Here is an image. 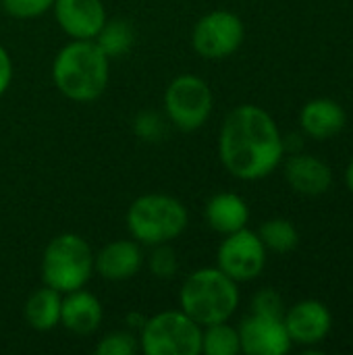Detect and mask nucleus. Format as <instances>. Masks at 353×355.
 <instances>
[{
  "label": "nucleus",
  "instance_id": "f8f14e48",
  "mask_svg": "<svg viewBox=\"0 0 353 355\" xmlns=\"http://www.w3.org/2000/svg\"><path fill=\"white\" fill-rule=\"evenodd\" d=\"M52 10L71 40H94L108 19L102 0H54Z\"/></svg>",
  "mask_w": 353,
  "mask_h": 355
},
{
  "label": "nucleus",
  "instance_id": "412c9836",
  "mask_svg": "<svg viewBox=\"0 0 353 355\" xmlns=\"http://www.w3.org/2000/svg\"><path fill=\"white\" fill-rule=\"evenodd\" d=\"M202 354L237 355L241 354L239 331L227 322H216L202 329Z\"/></svg>",
  "mask_w": 353,
  "mask_h": 355
},
{
  "label": "nucleus",
  "instance_id": "c85d7f7f",
  "mask_svg": "<svg viewBox=\"0 0 353 355\" xmlns=\"http://www.w3.org/2000/svg\"><path fill=\"white\" fill-rule=\"evenodd\" d=\"M0 8H2V2H0Z\"/></svg>",
  "mask_w": 353,
  "mask_h": 355
},
{
  "label": "nucleus",
  "instance_id": "4468645a",
  "mask_svg": "<svg viewBox=\"0 0 353 355\" xmlns=\"http://www.w3.org/2000/svg\"><path fill=\"white\" fill-rule=\"evenodd\" d=\"M285 179L293 191L302 196H322L333 185V171L331 166L312 154H291L285 162Z\"/></svg>",
  "mask_w": 353,
  "mask_h": 355
},
{
  "label": "nucleus",
  "instance_id": "9d476101",
  "mask_svg": "<svg viewBox=\"0 0 353 355\" xmlns=\"http://www.w3.org/2000/svg\"><path fill=\"white\" fill-rule=\"evenodd\" d=\"M241 352L248 355H285L291 349V337L283 318L250 314L237 327Z\"/></svg>",
  "mask_w": 353,
  "mask_h": 355
},
{
  "label": "nucleus",
  "instance_id": "393cba45",
  "mask_svg": "<svg viewBox=\"0 0 353 355\" xmlns=\"http://www.w3.org/2000/svg\"><path fill=\"white\" fill-rule=\"evenodd\" d=\"M2 8L15 19H35L52 10L54 0H0Z\"/></svg>",
  "mask_w": 353,
  "mask_h": 355
},
{
  "label": "nucleus",
  "instance_id": "5701e85b",
  "mask_svg": "<svg viewBox=\"0 0 353 355\" xmlns=\"http://www.w3.org/2000/svg\"><path fill=\"white\" fill-rule=\"evenodd\" d=\"M148 266H150V272L154 277L173 279L177 275V270H179V260H177L175 250L169 243H162V245L152 248V254L148 258Z\"/></svg>",
  "mask_w": 353,
  "mask_h": 355
},
{
  "label": "nucleus",
  "instance_id": "a878e982",
  "mask_svg": "<svg viewBox=\"0 0 353 355\" xmlns=\"http://www.w3.org/2000/svg\"><path fill=\"white\" fill-rule=\"evenodd\" d=\"M252 312L254 314H264V316H279L283 318L285 306L281 295L275 289H262L254 295L252 300Z\"/></svg>",
  "mask_w": 353,
  "mask_h": 355
},
{
  "label": "nucleus",
  "instance_id": "b1692460",
  "mask_svg": "<svg viewBox=\"0 0 353 355\" xmlns=\"http://www.w3.org/2000/svg\"><path fill=\"white\" fill-rule=\"evenodd\" d=\"M166 121L158 112L144 110L133 119V131L144 141H160L166 133Z\"/></svg>",
  "mask_w": 353,
  "mask_h": 355
},
{
  "label": "nucleus",
  "instance_id": "ddd939ff",
  "mask_svg": "<svg viewBox=\"0 0 353 355\" xmlns=\"http://www.w3.org/2000/svg\"><path fill=\"white\" fill-rule=\"evenodd\" d=\"M144 266V252L135 239H117L94 254V272L106 281L133 279Z\"/></svg>",
  "mask_w": 353,
  "mask_h": 355
},
{
  "label": "nucleus",
  "instance_id": "f257e3e1",
  "mask_svg": "<svg viewBox=\"0 0 353 355\" xmlns=\"http://www.w3.org/2000/svg\"><path fill=\"white\" fill-rule=\"evenodd\" d=\"M218 156L235 179L258 181L268 177L283 162V135L264 108L241 104L223 121Z\"/></svg>",
  "mask_w": 353,
  "mask_h": 355
},
{
  "label": "nucleus",
  "instance_id": "6e6552de",
  "mask_svg": "<svg viewBox=\"0 0 353 355\" xmlns=\"http://www.w3.org/2000/svg\"><path fill=\"white\" fill-rule=\"evenodd\" d=\"M246 37L243 21L231 10H210L191 29V46L206 60H223L239 50Z\"/></svg>",
  "mask_w": 353,
  "mask_h": 355
},
{
  "label": "nucleus",
  "instance_id": "cd10ccee",
  "mask_svg": "<svg viewBox=\"0 0 353 355\" xmlns=\"http://www.w3.org/2000/svg\"><path fill=\"white\" fill-rule=\"evenodd\" d=\"M345 185H347V189L353 193V158L352 162L347 164V171H345Z\"/></svg>",
  "mask_w": 353,
  "mask_h": 355
},
{
  "label": "nucleus",
  "instance_id": "f03ea898",
  "mask_svg": "<svg viewBox=\"0 0 353 355\" xmlns=\"http://www.w3.org/2000/svg\"><path fill=\"white\" fill-rule=\"evenodd\" d=\"M110 79V58L94 40H71L52 62L56 89L73 102L98 100Z\"/></svg>",
  "mask_w": 353,
  "mask_h": 355
},
{
  "label": "nucleus",
  "instance_id": "f3484780",
  "mask_svg": "<svg viewBox=\"0 0 353 355\" xmlns=\"http://www.w3.org/2000/svg\"><path fill=\"white\" fill-rule=\"evenodd\" d=\"M206 223L212 231L221 235H231L235 231H241L250 223V206L248 202L231 191L214 193L206 202Z\"/></svg>",
  "mask_w": 353,
  "mask_h": 355
},
{
  "label": "nucleus",
  "instance_id": "a211bd4d",
  "mask_svg": "<svg viewBox=\"0 0 353 355\" xmlns=\"http://www.w3.org/2000/svg\"><path fill=\"white\" fill-rule=\"evenodd\" d=\"M60 310H62V293L44 285L27 297L23 314L33 331L46 333L60 327Z\"/></svg>",
  "mask_w": 353,
  "mask_h": 355
},
{
  "label": "nucleus",
  "instance_id": "aec40b11",
  "mask_svg": "<svg viewBox=\"0 0 353 355\" xmlns=\"http://www.w3.org/2000/svg\"><path fill=\"white\" fill-rule=\"evenodd\" d=\"M258 237L262 239L264 248L268 252H275V254H289L300 243V233L293 227V223L287 220V218H270V220H266L260 227Z\"/></svg>",
  "mask_w": 353,
  "mask_h": 355
},
{
  "label": "nucleus",
  "instance_id": "2eb2a0df",
  "mask_svg": "<svg viewBox=\"0 0 353 355\" xmlns=\"http://www.w3.org/2000/svg\"><path fill=\"white\" fill-rule=\"evenodd\" d=\"M102 318H104V308L100 300L94 293L85 291V287L62 295L60 327H64L69 333L87 337L100 329Z\"/></svg>",
  "mask_w": 353,
  "mask_h": 355
},
{
  "label": "nucleus",
  "instance_id": "423d86ee",
  "mask_svg": "<svg viewBox=\"0 0 353 355\" xmlns=\"http://www.w3.org/2000/svg\"><path fill=\"white\" fill-rule=\"evenodd\" d=\"M139 349L146 355H200L202 327L181 308L158 312L139 329Z\"/></svg>",
  "mask_w": 353,
  "mask_h": 355
},
{
  "label": "nucleus",
  "instance_id": "9b49d317",
  "mask_svg": "<svg viewBox=\"0 0 353 355\" xmlns=\"http://www.w3.org/2000/svg\"><path fill=\"white\" fill-rule=\"evenodd\" d=\"M285 329L291 337V343L316 345L331 333L333 316L331 310L318 300H302L283 314Z\"/></svg>",
  "mask_w": 353,
  "mask_h": 355
},
{
  "label": "nucleus",
  "instance_id": "1a4fd4ad",
  "mask_svg": "<svg viewBox=\"0 0 353 355\" xmlns=\"http://www.w3.org/2000/svg\"><path fill=\"white\" fill-rule=\"evenodd\" d=\"M268 250L264 248L258 233L248 227L225 235L216 252V266L231 277L235 283H248L262 275L266 266Z\"/></svg>",
  "mask_w": 353,
  "mask_h": 355
},
{
  "label": "nucleus",
  "instance_id": "39448f33",
  "mask_svg": "<svg viewBox=\"0 0 353 355\" xmlns=\"http://www.w3.org/2000/svg\"><path fill=\"white\" fill-rule=\"evenodd\" d=\"M94 275V252L77 233H60L42 254V281L58 293L83 289Z\"/></svg>",
  "mask_w": 353,
  "mask_h": 355
},
{
  "label": "nucleus",
  "instance_id": "7ed1b4c3",
  "mask_svg": "<svg viewBox=\"0 0 353 355\" xmlns=\"http://www.w3.org/2000/svg\"><path fill=\"white\" fill-rule=\"evenodd\" d=\"M179 308L202 329L227 322L239 308V287L218 266L193 270L181 285Z\"/></svg>",
  "mask_w": 353,
  "mask_h": 355
},
{
  "label": "nucleus",
  "instance_id": "0eeeda50",
  "mask_svg": "<svg viewBox=\"0 0 353 355\" xmlns=\"http://www.w3.org/2000/svg\"><path fill=\"white\" fill-rule=\"evenodd\" d=\"M164 112L173 127L179 131H198L212 114L214 96L210 85L191 73L175 77L164 89Z\"/></svg>",
  "mask_w": 353,
  "mask_h": 355
},
{
  "label": "nucleus",
  "instance_id": "dca6fc26",
  "mask_svg": "<svg viewBox=\"0 0 353 355\" xmlns=\"http://www.w3.org/2000/svg\"><path fill=\"white\" fill-rule=\"evenodd\" d=\"M345 123H347V114H345L343 106L331 98L310 100L300 112L302 131L308 137L318 139V141L331 139L337 133H341Z\"/></svg>",
  "mask_w": 353,
  "mask_h": 355
},
{
  "label": "nucleus",
  "instance_id": "20e7f679",
  "mask_svg": "<svg viewBox=\"0 0 353 355\" xmlns=\"http://www.w3.org/2000/svg\"><path fill=\"white\" fill-rule=\"evenodd\" d=\"M127 231L139 245H162L181 237L189 214L181 200L166 193H146L133 200L127 210Z\"/></svg>",
  "mask_w": 353,
  "mask_h": 355
},
{
  "label": "nucleus",
  "instance_id": "bb28decb",
  "mask_svg": "<svg viewBox=\"0 0 353 355\" xmlns=\"http://www.w3.org/2000/svg\"><path fill=\"white\" fill-rule=\"evenodd\" d=\"M12 81V60L8 50L0 44V96L8 89Z\"/></svg>",
  "mask_w": 353,
  "mask_h": 355
},
{
  "label": "nucleus",
  "instance_id": "4be33fe9",
  "mask_svg": "<svg viewBox=\"0 0 353 355\" xmlns=\"http://www.w3.org/2000/svg\"><path fill=\"white\" fill-rule=\"evenodd\" d=\"M139 349V339L131 331H112L104 335L94 352L98 355H133Z\"/></svg>",
  "mask_w": 353,
  "mask_h": 355
},
{
  "label": "nucleus",
  "instance_id": "6ab92c4d",
  "mask_svg": "<svg viewBox=\"0 0 353 355\" xmlns=\"http://www.w3.org/2000/svg\"><path fill=\"white\" fill-rule=\"evenodd\" d=\"M94 42L100 46V50L108 58L125 56L135 44V27L131 25V21L121 19V17L106 19V23L102 25V29L98 31Z\"/></svg>",
  "mask_w": 353,
  "mask_h": 355
}]
</instances>
